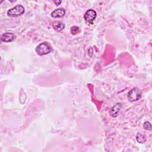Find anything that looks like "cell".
<instances>
[{"instance_id":"2","label":"cell","mask_w":152,"mask_h":152,"mask_svg":"<svg viewBox=\"0 0 152 152\" xmlns=\"http://www.w3.org/2000/svg\"><path fill=\"white\" fill-rule=\"evenodd\" d=\"M25 11L24 7L21 5H17L7 11V15L10 17H17L24 14Z\"/></svg>"},{"instance_id":"8","label":"cell","mask_w":152,"mask_h":152,"mask_svg":"<svg viewBox=\"0 0 152 152\" xmlns=\"http://www.w3.org/2000/svg\"><path fill=\"white\" fill-rule=\"evenodd\" d=\"M52 26L54 30L58 32L61 31L65 27L64 23L60 21H55L53 22Z\"/></svg>"},{"instance_id":"1","label":"cell","mask_w":152,"mask_h":152,"mask_svg":"<svg viewBox=\"0 0 152 152\" xmlns=\"http://www.w3.org/2000/svg\"><path fill=\"white\" fill-rule=\"evenodd\" d=\"M52 50V49L50 45L44 42L40 43L36 48V52L38 55L43 56L50 53Z\"/></svg>"},{"instance_id":"11","label":"cell","mask_w":152,"mask_h":152,"mask_svg":"<svg viewBox=\"0 0 152 152\" xmlns=\"http://www.w3.org/2000/svg\"><path fill=\"white\" fill-rule=\"evenodd\" d=\"M144 128L146 130H151V125L149 122H145L144 123Z\"/></svg>"},{"instance_id":"5","label":"cell","mask_w":152,"mask_h":152,"mask_svg":"<svg viewBox=\"0 0 152 152\" xmlns=\"http://www.w3.org/2000/svg\"><path fill=\"white\" fill-rule=\"evenodd\" d=\"M16 39V36L12 33H10V32H7L4 33L1 35V40L3 42H11L14 41Z\"/></svg>"},{"instance_id":"7","label":"cell","mask_w":152,"mask_h":152,"mask_svg":"<svg viewBox=\"0 0 152 152\" xmlns=\"http://www.w3.org/2000/svg\"><path fill=\"white\" fill-rule=\"evenodd\" d=\"M65 14V10L64 8H58L52 12L51 16L53 18H59L63 17Z\"/></svg>"},{"instance_id":"12","label":"cell","mask_w":152,"mask_h":152,"mask_svg":"<svg viewBox=\"0 0 152 152\" xmlns=\"http://www.w3.org/2000/svg\"><path fill=\"white\" fill-rule=\"evenodd\" d=\"M61 2H62V1H54V3L56 4V5H60Z\"/></svg>"},{"instance_id":"6","label":"cell","mask_w":152,"mask_h":152,"mask_svg":"<svg viewBox=\"0 0 152 152\" xmlns=\"http://www.w3.org/2000/svg\"><path fill=\"white\" fill-rule=\"evenodd\" d=\"M122 107V104L120 103H118L116 104H115L110 110L109 111V113L110 115L113 117V118H115L118 116V112H119L121 108Z\"/></svg>"},{"instance_id":"3","label":"cell","mask_w":152,"mask_h":152,"mask_svg":"<svg viewBox=\"0 0 152 152\" xmlns=\"http://www.w3.org/2000/svg\"><path fill=\"white\" fill-rule=\"evenodd\" d=\"M141 91L139 88L135 87L128 92V99L129 102H135L139 100L141 97Z\"/></svg>"},{"instance_id":"4","label":"cell","mask_w":152,"mask_h":152,"mask_svg":"<svg viewBox=\"0 0 152 152\" xmlns=\"http://www.w3.org/2000/svg\"><path fill=\"white\" fill-rule=\"evenodd\" d=\"M96 12L94 10H88L85 13L84 18L86 23H87L88 24H93L94 20L96 18Z\"/></svg>"},{"instance_id":"10","label":"cell","mask_w":152,"mask_h":152,"mask_svg":"<svg viewBox=\"0 0 152 152\" xmlns=\"http://www.w3.org/2000/svg\"><path fill=\"white\" fill-rule=\"evenodd\" d=\"M80 31V28L78 27L74 26L71 28V32L72 34H75L77 33H78Z\"/></svg>"},{"instance_id":"9","label":"cell","mask_w":152,"mask_h":152,"mask_svg":"<svg viewBox=\"0 0 152 152\" xmlns=\"http://www.w3.org/2000/svg\"><path fill=\"white\" fill-rule=\"evenodd\" d=\"M136 139H137V141L140 143H144L146 140V138H145V136L144 135H142V134H140V133H138L137 135Z\"/></svg>"}]
</instances>
